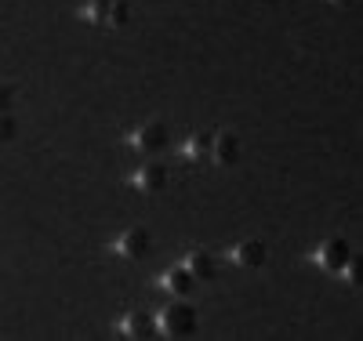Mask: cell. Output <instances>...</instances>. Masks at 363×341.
Listing matches in <instances>:
<instances>
[{"label":"cell","instance_id":"6da1fadb","mask_svg":"<svg viewBox=\"0 0 363 341\" xmlns=\"http://www.w3.org/2000/svg\"><path fill=\"white\" fill-rule=\"evenodd\" d=\"M196 330V308L186 301H171L157 316V334L164 337H189Z\"/></svg>","mask_w":363,"mask_h":341},{"label":"cell","instance_id":"7a4b0ae2","mask_svg":"<svg viewBox=\"0 0 363 341\" xmlns=\"http://www.w3.org/2000/svg\"><path fill=\"white\" fill-rule=\"evenodd\" d=\"M131 149H138V152H160L164 145H167V128L160 120H145V123H138V128L131 131Z\"/></svg>","mask_w":363,"mask_h":341},{"label":"cell","instance_id":"3957f363","mask_svg":"<svg viewBox=\"0 0 363 341\" xmlns=\"http://www.w3.org/2000/svg\"><path fill=\"white\" fill-rule=\"evenodd\" d=\"M349 243L342 240V236H330V240H323L316 251H313V262L320 265V269H327V272H338L345 262H349Z\"/></svg>","mask_w":363,"mask_h":341},{"label":"cell","instance_id":"277c9868","mask_svg":"<svg viewBox=\"0 0 363 341\" xmlns=\"http://www.w3.org/2000/svg\"><path fill=\"white\" fill-rule=\"evenodd\" d=\"M113 255H116V258H128V262H138L142 255H149V233H145V229L120 233L116 243H113Z\"/></svg>","mask_w":363,"mask_h":341},{"label":"cell","instance_id":"5b68a950","mask_svg":"<svg viewBox=\"0 0 363 341\" xmlns=\"http://www.w3.org/2000/svg\"><path fill=\"white\" fill-rule=\"evenodd\" d=\"M120 334L131 337V341H145V337L157 334V320L149 316V313H138V308H131V313L120 316Z\"/></svg>","mask_w":363,"mask_h":341},{"label":"cell","instance_id":"8992f818","mask_svg":"<svg viewBox=\"0 0 363 341\" xmlns=\"http://www.w3.org/2000/svg\"><path fill=\"white\" fill-rule=\"evenodd\" d=\"M131 185H135L138 193L153 196V193H160L164 185H167V167H164V164H142V167L131 174Z\"/></svg>","mask_w":363,"mask_h":341},{"label":"cell","instance_id":"52a82bcc","mask_svg":"<svg viewBox=\"0 0 363 341\" xmlns=\"http://www.w3.org/2000/svg\"><path fill=\"white\" fill-rule=\"evenodd\" d=\"M211 160H215L218 167L225 164H236L240 160V138L233 131H215V138H211V152H207Z\"/></svg>","mask_w":363,"mask_h":341},{"label":"cell","instance_id":"ba28073f","mask_svg":"<svg viewBox=\"0 0 363 341\" xmlns=\"http://www.w3.org/2000/svg\"><path fill=\"white\" fill-rule=\"evenodd\" d=\"M182 269H186V272L193 276V280H203V284L218 276V262L211 258L207 251H189L186 258H182Z\"/></svg>","mask_w":363,"mask_h":341},{"label":"cell","instance_id":"9c48e42d","mask_svg":"<svg viewBox=\"0 0 363 341\" xmlns=\"http://www.w3.org/2000/svg\"><path fill=\"white\" fill-rule=\"evenodd\" d=\"M229 262L240 265V269H255V265H262V262H265V243H258V240H240L233 251H229Z\"/></svg>","mask_w":363,"mask_h":341},{"label":"cell","instance_id":"30bf717a","mask_svg":"<svg viewBox=\"0 0 363 341\" xmlns=\"http://www.w3.org/2000/svg\"><path fill=\"white\" fill-rule=\"evenodd\" d=\"M193 276L186 272V269H182V265H174V269H167L164 276H160V287L167 291V294H174V298H186L189 291H193Z\"/></svg>","mask_w":363,"mask_h":341},{"label":"cell","instance_id":"8fae6325","mask_svg":"<svg viewBox=\"0 0 363 341\" xmlns=\"http://www.w3.org/2000/svg\"><path fill=\"white\" fill-rule=\"evenodd\" d=\"M211 138H215V131H196V135H189L186 142H182V157H186V160H203L207 152H211Z\"/></svg>","mask_w":363,"mask_h":341},{"label":"cell","instance_id":"7c38bea8","mask_svg":"<svg viewBox=\"0 0 363 341\" xmlns=\"http://www.w3.org/2000/svg\"><path fill=\"white\" fill-rule=\"evenodd\" d=\"M80 18L99 26V29H109V0H87V4L80 8Z\"/></svg>","mask_w":363,"mask_h":341},{"label":"cell","instance_id":"4fadbf2b","mask_svg":"<svg viewBox=\"0 0 363 341\" xmlns=\"http://www.w3.org/2000/svg\"><path fill=\"white\" fill-rule=\"evenodd\" d=\"M131 18V8H128V0H109V29H120V26H128Z\"/></svg>","mask_w":363,"mask_h":341},{"label":"cell","instance_id":"5bb4252c","mask_svg":"<svg viewBox=\"0 0 363 341\" xmlns=\"http://www.w3.org/2000/svg\"><path fill=\"white\" fill-rule=\"evenodd\" d=\"M15 120H11V113H0V145H8L11 138H15Z\"/></svg>","mask_w":363,"mask_h":341},{"label":"cell","instance_id":"9a60e30c","mask_svg":"<svg viewBox=\"0 0 363 341\" xmlns=\"http://www.w3.org/2000/svg\"><path fill=\"white\" fill-rule=\"evenodd\" d=\"M338 276H345V280L356 287V284H359V258H352V255H349V262L338 269Z\"/></svg>","mask_w":363,"mask_h":341},{"label":"cell","instance_id":"2e32d148","mask_svg":"<svg viewBox=\"0 0 363 341\" xmlns=\"http://www.w3.org/2000/svg\"><path fill=\"white\" fill-rule=\"evenodd\" d=\"M11 109H15V87L0 84V113H11Z\"/></svg>","mask_w":363,"mask_h":341},{"label":"cell","instance_id":"e0dca14e","mask_svg":"<svg viewBox=\"0 0 363 341\" xmlns=\"http://www.w3.org/2000/svg\"><path fill=\"white\" fill-rule=\"evenodd\" d=\"M327 4H338V8H345V4H352V0H327Z\"/></svg>","mask_w":363,"mask_h":341}]
</instances>
